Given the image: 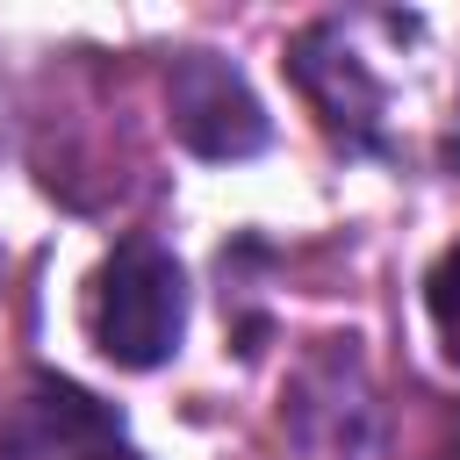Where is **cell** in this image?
Masks as SVG:
<instances>
[{
	"label": "cell",
	"mask_w": 460,
	"mask_h": 460,
	"mask_svg": "<svg viewBox=\"0 0 460 460\" xmlns=\"http://www.w3.org/2000/svg\"><path fill=\"white\" fill-rule=\"evenodd\" d=\"M0 460H144L122 410L65 374H22L0 402Z\"/></svg>",
	"instance_id": "cell-2"
},
{
	"label": "cell",
	"mask_w": 460,
	"mask_h": 460,
	"mask_svg": "<svg viewBox=\"0 0 460 460\" xmlns=\"http://www.w3.org/2000/svg\"><path fill=\"white\" fill-rule=\"evenodd\" d=\"M424 309H431V323H438L446 359L460 367V237L431 259V273H424Z\"/></svg>",
	"instance_id": "cell-5"
},
{
	"label": "cell",
	"mask_w": 460,
	"mask_h": 460,
	"mask_svg": "<svg viewBox=\"0 0 460 460\" xmlns=\"http://www.w3.org/2000/svg\"><path fill=\"white\" fill-rule=\"evenodd\" d=\"M165 122L194 158H216V165L223 158H252L273 137L259 93L216 50H172L165 58Z\"/></svg>",
	"instance_id": "cell-3"
},
{
	"label": "cell",
	"mask_w": 460,
	"mask_h": 460,
	"mask_svg": "<svg viewBox=\"0 0 460 460\" xmlns=\"http://www.w3.org/2000/svg\"><path fill=\"white\" fill-rule=\"evenodd\" d=\"M86 331L101 345V359L151 374L180 352L187 331V273L158 237H122L93 280H86Z\"/></svg>",
	"instance_id": "cell-1"
},
{
	"label": "cell",
	"mask_w": 460,
	"mask_h": 460,
	"mask_svg": "<svg viewBox=\"0 0 460 460\" xmlns=\"http://www.w3.org/2000/svg\"><path fill=\"white\" fill-rule=\"evenodd\" d=\"M288 79L309 93V108L323 115V129L345 151H381V86L367 79V65L345 43V22H316L288 43Z\"/></svg>",
	"instance_id": "cell-4"
}]
</instances>
